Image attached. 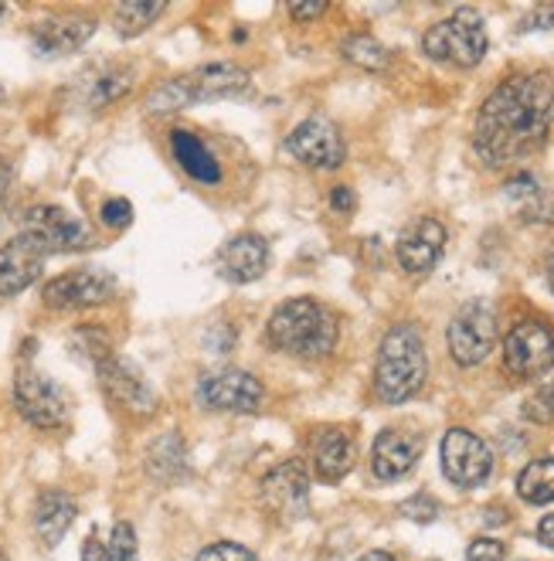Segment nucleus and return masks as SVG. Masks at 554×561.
<instances>
[{"instance_id":"f257e3e1","label":"nucleus","mask_w":554,"mask_h":561,"mask_svg":"<svg viewBox=\"0 0 554 561\" xmlns=\"http://www.w3.org/2000/svg\"><path fill=\"white\" fill-rule=\"evenodd\" d=\"M554 93L541 75H514L496 86L477 117L473 147L487 167H504L544 144Z\"/></svg>"},{"instance_id":"f03ea898","label":"nucleus","mask_w":554,"mask_h":561,"mask_svg":"<svg viewBox=\"0 0 554 561\" xmlns=\"http://www.w3.org/2000/svg\"><path fill=\"white\" fill-rule=\"evenodd\" d=\"M429 361H426V341L419 327L398 324L384 333L381 351H378V368H374V388L381 402L402 405L415 391L426 385Z\"/></svg>"},{"instance_id":"7ed1b4c3","label":"nucleus","mask_w":554,"mask_h":561,"mask_svg":"<svg viewBox=\"0 0 554 561\" xmlns=\"http://www.w3.org/2000/svg\"><path fill=\"white\" fill-rule=\"evenodd\" d=\"M266 337L275 351L296 357H327L337 344V320L313 300H290L269 317Z\"/></svg>"},{"instance_id":"20e7f679","label":"nucleus","mask_w":554,"mask_h":561,"mask_svg":"<svg viewBox=\"0 0 554 561\" xmlns=\"http://www.w3.org/2000/svg\"><path fill=\"white\" fill-rule=\"evenodd\" d=\"M245 89H248V72L218 62V65H208V69H198L190 75H177L171 82H163L160 89L150 93L147 109L150 112H171V109H184V106L205 102V99H229V96H238Z\"/></svg>"},{"instance_id":"39448f33","label":"nucleus","mask_w":554,"mask_h":561,"mask_svg":"<svg viewBox=\"0 0 554 561\" xmlns=\"http://www.w3.org/2000/svg\"><path fill=\"white\" fill-rule=\"evenodd\" d=\"M422 51L435 62H446L456 69H473L483 62L487 54V27L483 17L477 11H456L453 17L439 21L435 27H429L422 38Z\"/></svg>"},{"instance_id":"423d86ee","label":"nucleus","mask_w":554,"mask_h":561,"mask_svg":"<svg viewBox=\"0 0 554 561\" xmlns=\"http://www.w3.org/2000/svg\"><path fill=\"white\" fill-rule=\"evenodd\" d=\"M14 405L38 429H62L69 423L72 402L48 375L35 368H21L14 378Z\"/></svg>"},{"instance_id":"0eeeda50","label":"nucleus","mask_w":554,"mask_h":561,"mask_svg":"<svg viewBox=\"0 0 554 561\" xmlns=\"http://www.w3.org/2000/svg\"><path fill=\"white\" fill-rule=\"evenodd\" d=\"M504 364L514 378H541L554 368V330L541 320H520L504 341Z\"/></svg>"},{"instance_id":"6e6552de","label":"nucleus","mask_w":554,"mask_h":561,"mask_svg":"<svg viewBox=\"0 0 554 561\" xmlns=\"http://www.w3.org/2000/svg\"><path fill=\"white\" fill-rule=\"evenodd\" d=\"M21 232L32 235L48 256L51 252H78L93 245V232L86 229V221L75 218L72 211L59 205H38L24 215Z\"/></svg>"},{"instance_id":"1a4fd4ad","label":"nucleus","mask_w":554,"mask_h":561,"mask_svg":"<svg viewBox=\"0 0 554 561\" xmlns=\"http://www.w3.org/2000/svg\"><path fill=\"white\" fill-rule=\"evenodd\" d=\"M41 296L51 310H89V306H102L116 296V279L102 269H75L54 276Z\"/></svg>"},{"instance_id":"9d476101","label":"nucleus","mask_w":554,"mask_h":561,"mask_svg":"<svg viewBox=\"0 0 554 561\" xmlns=\"http://www.w3.org/2000/svg\"><path fill=\"white\" fill-rule=\"evenodd\" d=\"M442 473L463 490L480 487L493 473L490 446L469 429H450L446 439H442Z\"/></svg>"},{"instance_id":"9b49d317","label":"nucleus","mask_w":554,"mask_h":561,"mask_svg":"<svg viewBox=\"0 0 554 561\" xmlns=\"http://www.w3.org/2000/svg\"><path fill=\"white\" fill-rule=\"evenodd\" d=\"M96 375H99V385L106 391V399L126 408L130 415H153L157 412V395L153 388L147 385V378L136 371V364L109 354L106 361L96 364Z\"/></svg>"},{"instance_id":"f8f14e48","label":"nucleus","mask_w":554,"mask_h":561,"mask_svg":"<svg viewBox=\"0 0 554 561\" xmlns=\"http://www.w3.org/2000/svg\"><path fill=\"white\" fill-rule=\"evenodd\" d=\"M446 341H450V354L456 357V364H463V368H473V364L487 361V354L496 344V320H493V314L487 310V306L469 303L453 317Z\"/></svg>"},{"instance_id":"ddd939ff","label":"nucleus","mask_w":554,"mask_h":561,"mask_svg":"<svg viewBox=\"0 0 554 561\" xmlns=\"http://www.w3.org/2000/svg\"><path fill=\"white\" fill-rule=\"evenodd\" d=\"M194 395L211 412H256L262 405V385L248 371L225 368L205 375Z\"/></svg>"},{"instance_id":"4468645a","label":"nucleus","mask_w":554,"mask_h":561,"mask_svg":"<svg viewBox=\"0 0 554 561\" xmlns=\"http://www.w3.org/2000/svg\"><path fill=\"white\" fill-rule=\"evenodd\" d=\"M286 150L303 160V163H310V167H320V171H334V167L344 163L347 157V147H344V139H341V130L323 120V117H310V120H303L290 139H286Z\"/></svg>"},{"instance_id":"2eb2a0df","label":"nucleus","mask_w":554,"mask_h":561,"mask_svg":"<svg viewBox=\"0 0 554 561\" xmlns=\"http://www.w3.org/2000/svg\"><path fill=\"white\" fill-rule=\"evenodd\" d=\"M262 500H266V508L275 517L299 521L303 514L310 511V480H307V469H303L296 460L280 463L262 480Z\"/></svg>"},{"instance_id":"dca6fc26","label":"nucleus","mask_w":554,"mask_h":561,"mask_svg":"<svg viewBox=\"0 0 554 561\" xmlns=\"http://www.w3.org/2000/svg\"><path fill=\"white\" fill-rule=\"evenodd\" d=\"M45 259L48 252L24 232L0 245V296H17L32 286L45 269Z\"/></svg>"},{"instance_id":"f3484780","label":"nucleus","mask_w":554,"mask_h":561,"mask_svg":"<svg viewBox=\"0 0 554 561\" xmlns=\"http://www.w3.org/2000/svg\"><path fill=\"white\" fill-rule=\"evenodd\" d=\"M442 248H446V229H442L435 218H419L402 232L395 252H398L402 269L419 276V272H429L442 259Z\"/></svg>"},{"instance_id":"a211bd4d","label":"nucleus","mask_w":554,"mask_h":561,"mask_svg":"<svg viewBox=\"0 0 554 561\" xmlns=\"http://www.w3.org/2000/svg\"><path fill=\"white\" fill-rule=\"evenodd\" d=\"M422 456V436L405 432V429H384L374 439V453H371V469L378 480H398L405 476Z\"/></svg>"},{"instance_id":"6ab92c4d","label":"nucleus","mask_w":554,"mask_h":561,"mask_svg":"<svg viewBox=\"0 0 554 561\" xmlns=\"http://www.w3.org/2000/svg\"><path fill=\"white\" fill-rule=\"evenodd\" d=\"M269 266V245L259 235H238L218 252V269L229 283H256Z\"/></svg>"},{"instance_id":"aec40b11","label":"nucleus","mask_w":554,"mask_h":561,"mask_svg":"<svg viewBox=\"0 0 554 561\" xmlns=\"http://www.w3.org/2000/svg\"><path fill=\"white\" fill-rule=\"evenodd\" d=\"M96 32L89 17H45L32 27V45L38 54H69L78 51Z\"/></svg>"},{"instance_id":"412c9836","label":"nucleus","mask_w":554,"mask_h":561,"mask_svg":"<svg viewBox=\"0 0 554 561\" xmlns=\"http://www.w3.org/2000/svg\"><path fill=\"white\" fill-rule=\"evenodd\" d=\"M357 446L344 429H320L313 436V473L323 484H341L354 469Z\"/></svg>"},{"instance_id":"4be33fe9","label":"nucleus","mask_w":554,"mask_h":561,"mask_svg":"<svg viewBox=\"0 0 554 561\" xmlns=\"http://www.w3.org/2000/svg\"><path fill=\"white\" fill-rule=\"evenodd\" d=\"M75 500L62 490H45L35 503V530H38V538L54 548L65 535H69V527L75 524Z\"/></svg>"},{"instance_id":"5701e85b","label":"nucleus","mask_w":554,"mask_h":561,"mask_svg":"<svg viewBox=\"0 0 554 561\" xmlns=\"http://www.w3.org/2000/svg\"><path fill=\"white\" fill-rule=\"evenodd\" d=\"M171 150H174L177 163L194 181H201V184H218L221 181V167H218L214 154L190 130H174L171 133Z\"/></svg>"},{"instance_id":"b1692460","label":"nucleus","mask_w":554,"mask_h":561,"mask_svg":"<svg viewBox=\"0 0 554 561\" xmlns=\"http://www.w3.org/2000/svg\"><path fill=\"white\" fill-rule=\"evenodd\" d=\"M517 493L528 503H554V460L541 456L517 476Z\"/></svg>"},{"instance_id":"393cba45","label":"nucleus","mask_w":554,"mask_h":561,"mask_svg":"<svg viewBox=\"0 0 554 561\" xmlns=\"http://www.w3.org/2000/svg\"><path fill=\"white\" fill-rule=\"evenodd\" d=\"M160 11L163 4H153V0H126V4L113 8V24L123 38H136L160 17Z\"/></svg>"},{"instance_id":"a878e982","label":"nucleus","mask_w":554,"mask_h":561,"mask_svg":"<svg viewBox=\"0 0 554 561\" xmlns=\"http://www.w3.org/2000/svg\"><path fill=\"white\" fill-rule=\"evenodd\" d=\"M147 466L153 476H160V480H171V476L181 473L184 466V442L181 436H163L150 446V453H147Z\"/></svg>"},{"instance_id":"bb28decb","label":"nucleus","mask_w":554,"mask_h":561,"mask_svg":"<svg viewBox=\"0 0 554 561\" xmlns=\"http://www.w3.org/2000/svg\"><path fill=\"white\" fill-rule=\"evenodd\" d=\"M341 51H344L347 62L361 65V69H368V72H381V69L387 65V48H384L378 38H371V35H350V38L341 45Z\"/></svg>"},{"instance_id":"cd10ccee","label":"nucleus","mask_w":554,"mask_h":561,"mask_svg":"<svg viewBox=\"0 0 554 561\" xmlns=\"http://www.w3.org/2000/svg\"><path fill=\"white\" fill-rule=\"evenodd\" d=\"M524 418H531V423H538V426L554 423V381L541 385L534 395L524 399Z\"/></svg>"},{"instance_id":"c85d7f7f","label":"nucleus","mask_w":554,"mask_h":561,"mask_svg":"<svg viewBox=\"0 0 554 561\" xmlns=\"http://www.w3.org/2000/svg\"><path fill=\"white\" fill-rule=\"evenodd\" d=\"M123 93H130V75L126 72H106V75L96 78V86L89 93V102L93 106H106V102L120 99Z\"/></svg>"},{"instance_id":"c756f323","label":"nucleus","mask_w":554,"mask_h":561,"mask_svg":"<svg viewBox=\"0 0 554 561\" xmlns=\"http://www.w3.org/2000/svg\"><path fill=\"white\" fill-rule=\"evenodd\" d=\"M109 561H140V548H136L133 524L120 521L113 527V541H109Z\"/></svg>"},{"instance_id":"7c9ffc66","label":"nucleus","mask_w":554,"mask_h":561,"mask_svg":"<svg viewBox=\"0 0 554 561\" xmlns=\"http://www.w3.org/2000/svg\"><path fill=\"white\" fill-rule=\"evenodd\" d=\"M198 561H256V554L242 545H235V541H218V545L205 548L198 554Z\"/></svg>"},{"instance_id":"2f4dec72","label":"nucleus","mask_w":554,"mask_h":561,"mask_svg":"<svg viewBox=\"0 0 554 561\" xmlns=\"http://www.w3.org/2000/svg\"><path fill=\"white\" fill-rule=\"evenodd\" d=\"M504 558H507V548L496 538H477L466 548V561H504Z\"/></svg>"},{"instance_id":"473e14b6","label":"nucleus","mask_w":554,"mask_h":561,"mask_svg":"<svg viewBox=\"0 0 554 561\" xmlns=\"http://www.w3.org/2000/svg\"><path fill=\"white\" fill-rule=\"evenodd\" d=\"M130 221H133V205L126 198H109L102 205V224H109V229H126Z\"/></svg>"},{"instance_id":"72a5a7b5","label":"nucleus","mask_w":554,"mask_h":561,"mask_svg":"<svg viewBox=\"0 0 554 561\" xmlns=\"http://www.w3.org/2000/svg\"><path fill=\"white\" fill-rule=\"evenodd\" d=\"M402 514L405 517H411V521H435V514H439V503L432 500V497H426V493H419V497H411V500H405L402 503Z\"/></svg>"},{"instance_id":"f704fd0d","label":"nucleus","mask_w":554,"mask_h":561,"mask_svg":"<svg viewBox=\"0 0 554 561\" xmlns=\"http://www.w3.org/2000/svg\"><path fill=\"white\" fill-rule=\"evenodd\" d=\"M354 205H357V198H354V191L350 187H334V194H330V208H334L337 215H350L354 211Z\"/></svg>"},{"instance_id":"c9c22d12","label":"nucleus","mask_w":554,"mask_h":561,"mask_svg":"<svg viewBox=\"0 0 554 561\" xmlns=\"http://www.w3.org/2000/svg\"><path fill=\"white\" fill-rule=\"evenodd\" d=\"M82 561H109V545L99 541V535H89L82 545Z\"/></svg>"},{"instance_id":"e433bc0d","label":"nucleus","mask_w":554,"mask_h":561,"mask_svg":"<svg viewBox=\"0 0 554 561\" xmlns=\"http://www.w3.org/2000/svg\"><path fill=\"white\" fill-rule=\"evenodd\" d=\"M327 11V4H290V14L296 17V21H313V17H320Z\"/></svg>"},{"instance_id":"4c0bfd02","label":"nucleus","mask_w":554,"mask_h":561,"mask_svg":"<svg viewBox=\"0 0 554 561\" xmlns=\"http://www.w3.org/2000/svg\"><path fill=\"white\" fill-rule=\"evenodd\" d=\"M538 538H541V545H544V548H551V551H554V514H547V517L538 524Z\"/></svg>"},{"instance_id":"58836bf2","label":"nucleus","mask_w":554,"mask_h":561,"mask_svg":"<svg viewBox=\"0 0 554 561\" xmlns=\"http://www.w3.org/2000/svg\"><path fill=\"white\" fill-rule=\"evenodd\" d=\"M11 181H14V171H11V163L0 157V202L8 198V191H11Z\"/></svg>"},{"instance_id":"ea45409f","label":"nucleus","mask_w":554,"mask_h":561,"mask_svg":"<svg viewBox=\"0 0 554 561\" xmlns=\"http://www.w3.org/2000/svg\"><path fill=\"white\" fill-rule=\"evenodd\" d=\"M528 27H554V8H538V14L528 21Z\"/></svg>"},{"instance_id":"a19ab883","label":"nucleus","mask_w":554,"mask_h":561,"mask_svg":"<svg viewBox=\"0 0 554 561\" xmlns=\"http://www.w3.org/2000/svg\"><path fill=\"white\" fill-rule=\"evenodd\" d=\"M357 561H395V558L387 554V551H368V554H361Z\"/></svg>"},{"instance_id":"79ce46f5","label":"nucleus","mask_w":554,"mask_h":561,"mask_svg":"<svg viewBox=\"0 0 554 561\" xmlns=\"http://www.w3.org/2000/svg\"><path fill=\"white\" fill-rule=\"evenodd\" d=\"M547 283H551V290H554V256L547 259Z\"/></svg>"},{"instance_id":"37998d69","label":"nucleus","mask_w":554,"mask_h":561,"mask_svg":"<svg viewBox=\"0 0 554 561\" xmlns=\"http://www.w3.org/2000/svg\"><path fill=\"white\" fill-rule=\"evenodd\" d=\"M4 96H8V93H4V86H0V102H4Z\"/></svg>"},{"instance_id":"c03bdc74","label":"nucleus","mask_w":554,"mask_h":561,"mask_svg":"<svg viewBox=\"0 0 554 561\" xmlns=\"http://www.w3.org/2000/svg\"><path fill=\"white\" fill-rule=\"evenodd\" d=\"M0 561H11V558H8V554H4V551H0Z\"/></svg>"},{"instance_id":"a18cd8bd","label":"nucleus","mask_w":554,"mask_h":561,"mask_svg":"<svg viewBox=\"0 0 554 561\" xmlns=\"http://www.w3.org/2000/svg\"><path fill=\"white\" fill-rule=\"evenodd\" d=\"M4 11H8V8H4V4H0V14H4Z\"/></svg>"}]
</instances>
